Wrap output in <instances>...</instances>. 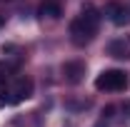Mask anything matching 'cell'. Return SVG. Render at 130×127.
Here are the masks:
<instances>
[{"mask_svg":"<svg viewBox=\"0 0 130 127\" xmlns=\"http://www.w3.org/2000/svg\"><path fill=\"white\" fill-rule=\"evenodd\" d=\"M98 28H100V13L93 5H85L80 15L70 23V40L75 45H88L98 35Z\"/></svg>","mask_w":130,"mask_h":127,"instance_id":"obj_1","label":"cell"},{"mask_svg":"<svg viewBox=\"0 0 130 127\" xmlns=\"http://www.w3.org/2000/svg\"><path fill=\"white\" fill-rule=\"evenodd\" d=\"M130 85V77L125 70H103L100 75L95 77V87L103 92H123V90H128Z\"/></svg>","mask_w":130,"mask_h":127,"instance_id":"obj_2","label":"cell"},{"mask_svg":"<svg viewBox=\"0 0 130 127\" xmlns=\"http://www.w3.org/2000/svg\"><path fill=\"white\" fill-rule=\"evenodd\" d=\"M32 90H35V85L30 77H18L13 87L8 90V97H0V105H18V102L32 97Z\"/></svg>","mask_w":130,"mask_h":127,"instance_id":"obj_3","label":"cell"},{"mask_svg":"<svg viewBox=\"0 0 130 127\" xmlns=\"http://www.w3.org/2000/svg\"><path fill=\"white\" fill-rule=\"evenodd\" d=\"M63 77L65 82L70 85H80L83 77H85V62L83 60H70V62L63 65Z\"/></svg>","mask_w":130,"mask_h":127,"instance_id":"obj_4","label":"cell"},{"mask_svg":"<svg viewBox=\"0 0 130 127\" xmlns=\"http://www.w3.org/2000/svg\"><path fill=\"white\" fill-rule=\"evenodd\" d=\"M105 15L110 17L115 25H125V20H128V10H125V5H123V3L110 0V3L105 5Z\"/></svg>","mask_w":130,"mask_h":127,"instance_id":"obj_5","label":"cell"},{"mask_svg":"<svg viewBox=\"0 0 130 127\" xmlns=\"http://www.w3.org/2000/svg\"><path fill=\"white\" fill-rule=\"evenodd\" d=\"M43 17H50V20H58V17L63 15V8H60V3L58 0H45L43 5H40V10H38Z\"/></svg>","mask_w":130,"mask_h":127,"instance_id":"obj_6","label":"cell"},{"mask_svg":"<svg viewBox=\"0 0 130 127\" xmlns=\"http://www.w3.org/2000/svg\"><path fill=\"white\" fill-rule=\"evenodd\" d=\"M108 55L115 57V60H128L130 50H128V45H125V40H113V43L108 45Z\"/></svg>","mask_w":130,"mask_h":127,"instance_id":"obj_7","label":"cell"},{"mask_svg":"<svg viewBox=\"0 0 130 127\" xmlns=\"http://www.w3.org/2000/svg\"><path fill=\"white\" fill-rule=\"evenodd\" d=\"M5 87V75H0V90Z\"/></svg>","mask_w":130,"mask_h":127,"instance_id":"obj_8","label":"cell"},{"mask_svg":"<svg viewBox=\"0 0 130 127\" xmlns=\"http://www.w3.org/2000/svg\"><path fill=\"white\" fill-rule=\"evenodd\" d=\"M3 25H5V15H0V28H3Z\"/></svg>","mask_w":130,"mask_h":127,"instance_id":"obj_9","label":"cell"},{"mask_svg":"<svg viewBox=\"0 0 130 127\" xmlns=\"http://www.w3.org/2000/svg\"><path fill=\"white\" fill-rule=\"evenodd\" d=\"M123 110H128V112H130V102H125V107H123ZM128 117H130V115H128Z\"/></svg>","mask_w":130,"mask_h":127,"instance_id":"obj_10","label":"cell"}]
</instances>
